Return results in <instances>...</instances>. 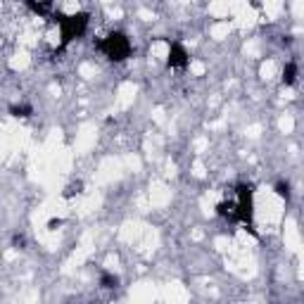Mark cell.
Segmentation results:
<instances>
[{"label":"cell","mask_w":304,"mask_h":304,"mask_svg":"<svg viewBox=\"0 0 304 304\" xmlns=\"http://www.w3.org/2000/svg\"><path fill=\"white\" fill-rule=\"evenodd\" d=\"M10 114H12V116H24V119H27V116L34 114V107L27 105V102H22V105H12V107H10Z\"/></svg>","instance_id":"cell-7"},{"label":"cell","mask_w":304,"mask_h":304,"mask_svg":"<svg viewBox=\"0 0 304 304\" xmlns=\"http://www.w3.org/2000/svg\"><path fill=\"white\" fill-rule=\"evenodd\" d=\"M88 12H76V15H55V22L62 29V43H60V53L67 45L72 43L74 38H81L88 29Z\"/></svg>","instance_id":"cell-1"},{"label":"cell","mask_w":304,"mask_h":304,"mask_svg":"<svg viewBox=\"0 0 304 304\" xmlns=\"http://www.w3.org/2000/svg\"><path fill=\"white\" fill-rule=\"evenodd\" d=\"M216 214L224 216V219H231V221H238V205L235 202H221V205H216Z\"/></svg>","instance_id":"cell-5"},{"label":"cell","mask_w":304,"mask_h":304,"mask_svg":"<svg viewBox=\"0 0 304 304\" xmlns=\"http://www.w3.org/2000/svg\"><path fill=\"white\" fill-rule=\"evenodd\" d=\"M74 193H81V183H76V186H69V188H67V193H64V197H72Z\"/></svg>","instance_id":"cell-11"},{"label":"cell","mask_w":304,"mask_h":304,"mask_svg":"<svg viewBox=\"0 0 304 304\" xmlns=\"http://www.w3.org/2000/svg\"><path fill=\"white\" fill-rule=\"evenodd\" d=\"M252 193H254V188H252L250 183H240L238 186V221H242V224L247 226L252 233H254V221H252V214H254V202H252Z\"/></svg>","instance_id":"cell-3"},{"label":"cell","mask_w":304,"mask_h":304,"mask_svg":"<svg viewBox=\"0 0 304 304\" xmlns=\"http://www.w3.org/2000/svg\"><path fill=\"white\" fill-rule=\"evenodd\" d=\"M119 285V278L114 273H102L100 276V287H105V290H112V287Z\"/></svg>","instance_id":"cell-8"},{"label":"cell","mask_w":304,"mask_h":304,"mask_svg":"<svg viewBox=\"0 0 304 304\" xmlns=\"http://www.w3.org/2000/svg\"><path fill=\"white\" fill-rule=\"evenodd\" d=\"M295 81H297V64L287 62L285 67H283V83H285V86H295Z\"/></svg>","instance_id":"cell-6"},{"label":"cell","mask_w":304,"mask_h":304,"mask_svg":"<svg viewBox=\"0 0 304 304\" xmlns=\"http://www.w3.org/2000/svg\"><path fill=\"white\" fill-rule=\"evenodd\" d=\"M12 245H15V247H24V238H22V235H15V238H12Z\"/></svg>","instance_id":"cell-12"},{"label":"cell","mask_w":304,"mask_h":304,"mask_svg":"<svg viewBox=\"0 0 304 304\" xmlns=\"http://www.w3.org/2000/svg\"><path fill=\"white\" fill-rule=\"evenodd\" d=\"M24 3H27L29 8L34 10V12H36V15H45V8L41 5V3H38V0H24Z\"/></svg>","instance_id":"cell-10"},{"label":"cell","mask_w":304,"mask_h":304,"mask_svg":"<svg viewBox=\"0 0 304 304\" xmlns=\"http://www.w3.org/2000/svg\"><path fill=\"white\" fill-rule=\"evenodd\" d=\"M276 195L283 197V200H290V186H287V183H283V181H280V183H276Z\"/></svg>","instance_id":"cell-9"},{"label":"cell","mask_w":304,"mask_h":304,"mask_svg":"<svg viewBox=\"0 0 304 304\" xmlns=\"http://www.w3.org/2000/svg\"><path fill=\"white\" fill-rule=\"evenodd\" d=\"M190 62V55L188 50L183 48L181 43H171L169 41V60H167V67H171V69H186Z\"/></svg>","instance_id":"cell-4"},{"label":"cell","mask_w":304,"mask_h":304,"mask_svg":"<svg viewBox=\"0 0 304 304\" xmlns=\"http://www.w3.org/2000/svg\"><path fill=\"white\" fill-rule=\"evenodd\" d=\"M100 50L107 55V60H112V62H124V60L131 57V50L133 48H131V41L126 38V34L112 31V34H107V36L102 38Z\"/></svg>","instance_id":"cell-2"}]
</instances>
